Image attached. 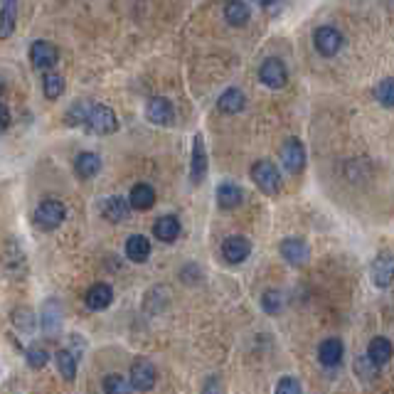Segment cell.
I'll use <instances>...</instances> for the list:
<instances>
[{"instance_id":"9a60e30c","label":"cell","mask_w":394,"mask_h":394,"mask_svg":"<svg viewBox=\"0 0 394 394\" xmlns=\"http://www.w3.org/2000/svg\"><path fill=\"white\" fill-rule=\"evenodd\" d=\"M244 200L242 195V188L234 183H222L220 188H217V205L222 207V210H234V207H239Z\"/></svg>"},{"instance_id":"4fadbf2b","label":"cell","mask_w":394,"mask_h":394,"mask_svg":"<svg viewBox=\"0 0 394 394\" xmlns=\"http://www.w3.org/2000/svg\"><path fill=\"white\" fill-rule=\"evenodd\" d=\"M281 256H284L288 264L301 266L311 259V249H308V244L303 242V239L291 237V239H284V242H281Z\"/></svg>"},{"instance_id":"44dd1931","label":"cell","mask_w":394,"mask_h":394,"mask_svg":"<svg viewBox=\"0 0 394 394\" xmlns=\"http://www.w3.org/2000/svg\"><path fill=\"white\" fill-rule=\"evenodd\" d=\"M42 328L47 338H54V335H60L62 330V308L57 301H49L47 308L42 311Z\"/></svg>"},{"instance_id":"1f68e13d","label":"cell","mask_w":394,"mask_h":394,"mask_svg":"<svg viewBox=\"0 0 394 394\" xmlns=\"http://www.w3.org/2000/svg\"><path fill=\"white\" fill-rule=\"evenodd\" d=\"M261 306H264L266 313L276 315L284 308V293L276 291V288H271V291H266L264 296H261Z\"/></svg>"},{"instance_id":"f1b7e54d","label":"cell","mask_w":394,"mask_h":394,"mask_svg":"<svg viewBox=\"0 0 394 394\" xmlns=\"http://www.w3.org/2000/svg\"><path fill=\"white\" fill-rule=\"evenodd\" d=\"M57 368H60L62 377H65L67 382H72V379L76 377V357L72 355L69 350H60L57 352Z\"/></svg>"},{"instance_id":"7a4b0ae2","label":"cell","mask_w":394,"mask_h":394,"mask_svg":"<svg viewBox=\"0 0 394 394\" xmlns=\"http://www.w3.org/2000/svg\"><path fill=\"white\" fill-rule=\"evenodd\" d=\"M252 180H254L256 188L264 195H276L281 190L279 167L271 161H256L254 165H252Z\"/></svg>"},{"instance_id":"d6a6232c","label":"cell","mask_w":394,"mask_h":394,"mask_svg":"<svg viewBox=\"0 0 394 394\" xmlns=\"http://www.w3.org/2000/svg\"><path fill=\"white\" fill-rule=\"evenodd\" d=\"M25 357H27V365H30L33 370H42L49 360V355L44 352V347H35V345L25 352Z\"/></svg>"},{"instance_id":"e0dca14e","label":"cell","mask_w":394,"mask_h":394,"mask_svg":"<svg viewBox=\"0 0 394 394\" xmlns=\"http://www.w3.org/2000/svg\"><path fill=\"white\" fill-rule=\"evenodd\" d=\"M17 22V0H3L0 8V40H8L15 33Z\"/></svg>"},{"instance_id":"e575fe53","label":"cell","mask_w":394,"mask_h":394,"mask_svg":"<svg viewBox=\"0 0 394 394\" xmlns=\"http://www.w3.org/2000/svg\"><path fill=\"white\" fill-rule=\"evenodd\" d=\"M202 394H224V389H222V382L217 377H210L205 384V389H202Z\"/></svg>"},{"instance_id":"836d02e7","label":"cell","mask_w":394,"mask_h":394,"mask_svg":"<svg viewBox=\"0 0 394 394\" xmlns=\"http://www.w3.org/2000/svg\"><path fill=\"white\" fill-rule=\"evenodd\" d=\"M276 394H303L301 382L296 377H281L276 384Z\"/></svg>"},{"instance_id":"cb8c5ba5","label":"cell","mask_w":394,"mask_h":394,"mask_svg":"<svg viewBox=\"0 0 394 394\" xmlns=\"http://www.w3.org/2000/svg\"><path fill=\"white\" fill-rule=\"evenodd\" d=\"M153 234H156L161 242H175L180 237V222L178 217L173 215H165L156 222V227H153Z\"/></svg>"},{"instance_id":"30bf717a","label":"cell","mask_w":394,"mask_h":394,"mask_svg":"<svg viewBox=\"0 0 394 394\" xmlns=\"http://www.w3.org/2000/svg\"><path fill=\"white\" fill-rule=\"evenodd\" d=\"M57 60H60V52H57V47L54 44H49L47 40H38V42H33V47H30V62H33L38 69H52L54 65H57Z\"/></svg>"},{"instance_id":"d4e9b609","label":"cell","mask_w":394,"mask_h":394,"mask_svg":"<svg viewBox=\"0 0 394 394\" xmlns=\"http://www.w3.org/2000/svg\"><path fill=\"white\" fill-rule=\"evenodd\" d=\"M244 104H247V97L234 87L227 89V92L217 99V108H220L222 114H239L244 108Z\"/></svg>"},{"instance_id":"6da1fadb","label":"cell","mask_w":394,"mask_h":394,"mask_svg":"<svg viewBox=\"0 0 394 394\" xmlns=\"http://www.w3.org/2000/svg\"><path fill=\"white\" fill-rule=\"evenodd\" d=\"M84 126L94 133L108 136L119 129V121H116V114L104 104H89L87 101V114H84Z\"/></svg>"},{"instance_id":"8992f818","label":"cell","mask_w":394,"mask_h":394,"mask_svg":"<svg viewBox=\"0 0 394 394\" xmlns=\"http://www.w3.org/2000/svg\"><path fill=\"white\" fill-rule=\"evenodd\" d=\"M372 284L377 288H387L392 286L394 281V254L392 252H379L372 261Z\"/></svg>"},{"instance_id":"8fae6325","label":"cell","mask_w":394,"mask_h":394,"mask_svg":"<svg viewBox=\"0 0 394 394\" xmlns=\"http://www.w3.org/2000/svg\"><path fill=\"white\" fill-rule=\"evenodd\" d=\"M156 384V368L148 360H133L131 365V387L138 392H148Z\"/></svg>"},{"instance_id":"3957f363","label":"cell","mask_w":394,"mask_h":394,"mask_svg":"<svg viewBox=\"0 0 394 394\" xmlns=\"http://www.w3.org/2000/svg\"><path fill=\"white\" fill-rule=\"evenodd\" d=\"M67 217V210L60 200H42L35 210V224L40 229H57L65 222Z\"/></svg>"},{"instance_id":"d590c367","label":"cell","mask_w":394,"mask_h":394,"mask_svg":"<svg viewBox=\"0 0 394 394\" xmlns=\"http://www.w3.org/2000/svg\"><path fill=\"white\" fill-rule=\"evenodd\" d=\"M8 126H10V111L6 104H0V131H6Z\"/></svg>"},{"instance_id":"8d00e7d4","label":"cell","mask_w":394,"mask_h":394,"mask_svg":"<svg viewBox=\"0 0 394 394\" xmlns=\"http://www.w3.org/2000/svg\"><path fill=\"white\" fill-rule=\"evenodd\" d=\"M254 3H259V6H264V8H271V6H276V0H254Z\"/></svg>"},{"instance_id":"ffe728a7","label":"cell","mask_w":394,"mask_h":394,"mask_svg":"<svg viewBox=\"0 0 394 394\" xmlns=\"http://www.w3.org/2000/svg\"><path fill=\"white\" fill-rule=\"evenodd\" d=\"M129 210L131 205L124 200V197H119V195H114V197H106V200L101 202V215L106 217L108 222H121L129 217Z\"/></svg>"},{"instance_id":"4316f807","label":"cell","mask_w":394,"mask_h":394,"mask_svg":"<svg viewBox=\"0 0 394 394\" xmlns=\"http://www.w3.org/2000/svg\"><path fill=\"white\" fill-rule=\"evenodd\" d=\"M42 92L44 97L49 99V101H54V99H60L62 94H65V76L57 74V72H47L42 79Z\"/></svg>"},{"instance_id":"484cf974","label":"cell","mask_w":394,"mask_h":394,"mask_svg":"<svg viewBox=\"0 0 394 394\" xmlns=\"http://www.w3.org/2000/svg\"><path fill=\"white\" fill-rule=\"evenodd\" d=\"M74 170L79 178H94L101 170V158L97 153H79L74 161Z\"/></svg>"},{"instance_id":"d6986e66","label":"cell","mask_w":394,"mask_h":394,"mask_svg":"<svg viewBox=\"0 0 394 394\" xmlns=\"http://www.w3.org/2000/svg\"><path fill=\"white\" fill-rule=\"evenodd\" d=\"M126 256L136 264L146 261L151 256V242H148L143 234H133V237L126 239Z\"/></svg>"},{"instance_id":"7c38bea8","label":"cell","mask_w":394,"mask_h":394,"mask_svg":"<svg viewBox=\"0 0 394 394\" xmlns=\"http://www.w3.org/2000/svg\"><path fill=\"white\" fill-rule=\"evenodd\" d=\"M252 254V242L247 237H227L222 242V256L229 261V264H242Z\"/></svg>"},{"instance_id":"4dcf8cb0","label":"cell","mask_w":394,"mask_h":394,"mask_svg":"<svg viewBox=\"0 0 394 394\" xmlns=\"http://www.w3.org/2000/svg\"><path fill=\"white\" fill-rule=\"evenodd\" d=\"M375 97H377V101L382 104V106H394V79L389 76V79H382L375 87Z\"/></svg>"},{"instance_id":"f546056e","label":"cell","mask_w":394,"mask_h":394,"mask_svg":"<svg viewBox=\"0 0 394 394\" xmlns=\"http://www.w3.org/2000/svg\"><path fill=\"white\" fill-rule=\"evenodd\" d=\"M13 323H15L17 330H22V333H33L35 330V315L30 308H15L13 311Z\"/></svg>"},{"instance_id":"7402d4cb","label":"cell","mask_w":394,"mask_h":394,"mask_svg":"<svg viewBox=\"0 0 394 394\" xmlns=\"http://www.w3.org/2000/svg\"><path fill=\"white\" fill-rule=\"evenodd\" d=\"M153 202H156V190H153L151 185L146 183L133 185V190H131L129 195V205L133 207V210H148V207H153Z\"/></svg>"},{"instance_id":"83f0119b","label":"cell","mask_w":394,"mask_h":394,"mask_svg":"<svg viewBox=\"0 0 394 394\" xmlns=\"http://www.w3.org/2000/svg\"><path fill=\"white\" fill-rule=\"evenodd\" d=\"M104 387V394H131L133 392V387H131V382H126L121 375H106L101 382Z\"/></svg>"},{"instance_id":"2e32d148","label":"cell","mask_w":394,"mask_h":394,"mask_svg":"<svg viewBox=\"0 0 394 394\" xmlns=\"http://www.w3.org/2000/svg\"><path fill=\"white\" fill-rule=\"evenodd\" d=\"M368 360L372 362L375 368H382L392 360V343L387 338H372L368 347Z\"/></svg>"},{"instance_id":"74e56055","label":"cell","mask_w":394,"mask_h":394,"mask_svg":"<svg viewBox=\"0 0 394 394\" xmlns=\"http://www.w3.org/2000/svg\"><path fill=\"white\" fill-rule=\"evenodd\" d=\"M0 92H3V79H0Z\"/></svg>"},{"instance_id":"603a6c76","label":"cell","mask_w":394,"mask_h":394,"mask_svg":"<svg viewBox=\"0 0 394 394\" xmlns=\"http://www.w3.org/2000/svg\"><path fill=\"white\" fill-rule=\"evenodd\" d=\"M249 17H252V10H249V6L244 0H227V6H224V20H227L229 25L242 27L249 22Z\"/></svg>"},{"instance_id":"ac0fdd59","label":"cell","mask_w":394,"mask_h":394,"mask_svg":"<svg viewBox=\"0 0 394 394\" xmlns=\"http://www.w3.org/2000/svg\"><path fill=\"white\" fill-rule=\"evenodd\" d=\"M318 360L323 362L325 368H335V365H340L343 343L338 340V338H328V340H323L318 347Z\"/></svg>"},{"instance_id":"5bb4252c","label":"cell","mask_w":394,"mask_h":394,"mask_svg":"<svg viewBox=\"0 0 394 394\" xmlns=\"http://www.w3.org/2000/svg\"><path fill=\"white\" fill-rule=\"evenodd\" d=\"M84 301H87V306L92 311H106L111 306V301H114V288L108 284H94L87 291V296H84Z\"/></svg>"},{"instance_id":"277c9868","label":"cell","mask_w":394,"mask_h":394,"mask_svg":"<svg viewBox=\"0 0 394 394\" xmlns=\"http://www.w3.org/2000/svg\"><path fill=\"white\" fill-rule=\"evenodd\" d=\"M313 42H315V49H318L323 57H335V54L343 49V35L330 25H323L315 30L313 35Z\"/></svg>"},{"instance_id":"9c48e42d","label":"cell","mask_w":394,"mask_h":394,"mask_svg":"<svg viewBox=\"0 0 394 394\" xmlns=\"http://www.w3.org/2000/svg\"><path fill=\"white\" fill-rule=\"evenodd\" d=\"M207 175V151H205V140L202 133L195 136L192 140V158H190V180L192 185H200Z\"/></svg>"},{"instance_id":"52a82bcc","label":"cell","mask_w":394,"mask_h":394,"mask_svg":"<svg viewBox=\"0 0 394 394\" xmlns=\"http://www.w3.org/2000/svg\"><path fill=\"white\" fill-rule=\"evenodd\" d=\"M146 119L156 126H173L175 121V108L165 97H153L146 104Z\"/></svg>"},{"instance_id":"5b68a950","label":"cell","mask_w":394,"mask_h":394,"mask_svg":"<svg viewBox=\"0 0 394 394\" xmlns=\"http://www.w3.org/2000/svg\"><path fill=\"white\" fill-rule=\"evenodd\" d=\"M281 163L288 173H301L306 167V148L298 138H288L284 146H281Z\"/></svg>"},{"instance_id":"ba28073f","label":"cell","mask_w":394,"mask_h":394,"mask_svg":"<svg viewBox=\"0 0 394 394\" xmlns=\"http://www.w3.org/2000/svg\"><path fill=\"white\" fill-rule=\"evenodd\" d=\"M259 79H261V84H266L269 89H281V87H286L288 72H286V67H284V62L271 57V60H266L264 65H261Z\"/></svg>"}]
</instances>
